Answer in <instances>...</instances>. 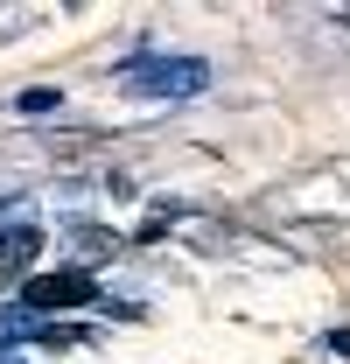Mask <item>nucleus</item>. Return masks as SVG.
Masks as SVG:
<instances>
[{"mask_svg": "<svg viewBox=\"0 0 350 364\" xmlns=\"http://www.w3.org/2000/svg\"><path fill=\"white\" fill-rule=\"evenodd\" d=\"M120 91H133V98H196V91H211V63L203 56H133V63H120Z\"/></svg>", "mask_w": 350, "mask_h": 364, "instance_id": "nucleus-1", "label": "nucleus"}, {"mask_svg": "<svg viewBox=\"0 0 350 364\" xmlns=\"http://www.w3.org/2000/svg\"><path fill=\"white\" fill-rule=\"evenodd\" d=\"M91 301H98V287H91V273H78V267L21 280V309H28V316H43V322L70 316V309H91Z\"/></svg>", "mask_w": 350, "mask_h": 364, "instance_id": "nucleus-2", "label": "nucleus"}, {"mask_svg": "<svg viewBox=\"0 0 350 364\" xmlns=\"http://www.w3.org/2000/svg\"><path fill=\"white\" fill-rule=\"evenodd\" d=\"M36 252H43V231L36 225H14L0 238V280H21V273L36 267Z\"/></svg>", "mask_w": 350, "mask_h": 364, "instance_id": "nucleus-3", "label": "nucleus"}, {"mask_svg": "<svg viewBox=\"0 0 350 364\" xmlns=\"http://www.w3.org/2000/svg\"><path fill=\"white\" fill-rule=\"evenodd\" d=\"M78 252H85V259H105V252H120V238L98 231V225H78Z\"/></svg>", "mask_w": 350, "mask_h": 364, "instance_id": "nucleus-4", "label": "nucleus"}, {"mask_svg": "<svg viewBox=\"0 0 350 364\" xmlns=\"http://www.w3.org/2000/svg\"><path fill=\"white\" fill-rule=\"evenodd\" d=\"M14 105H21V112H49V105H56V91H49V85H36V91H21Z\"/></svg>", "mask_w": 350, "mask_h": 364, "instance_id": "nucleus-5", "label": "nucleus"}, {"mask_svg": "<svg viewBox=\"0 0 350 364\" xmlns=\"http://www.w3.org/2000/svg\"><path fill=\"white\" fill-rule=\"evenodd\" d=\"M329 350H336V358H350V329H344V336H329Z\"/></svg>", "mask_w": 350, "mask_h": 364, "instance_id": "nucleus-6", "label": "nucleus"}, {"mask_svg": "<svg viewBox=\"0 0 350 364\" xmlns=\"http://www.w3.org/2000/svg\"><path fill=\"white\" fill-rule=\"evenodd\" d=\"M0 364H28V358H21V350H0Z\"/></svg>", "mask_w": 350, "mask_h": 364, "instance_id": "nucleus-7", "label": "nucleus"}]
</instances>
